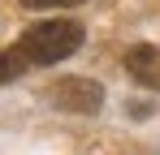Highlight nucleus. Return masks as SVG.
<instances>
[{
    "label": "nucleus",
    "mask_w": 160,
    "mask_h": 155,
    "mask_svg": "<svg viewBox=\"0 0 160 155\" xmlns=\"http://www.w3.org/2000/svg\"><path fill=\"white\" fill-rule=\"evenodd\" d=\"M82 35H87L82 22H74V17H52V22L30 26L13 48L22 52V60H26L30 69H48V65H56V60H65V56H74V52L82 48Z\"/></svg>",
    "instance_id": "1"
},
{
    "label": "nucleus",
    "mask_w": 160,
    "mask_h": 155,
    "mask_svg": "<svg viewBox=\"0 0 160 155\" xmlns=\"http://www.w3.org/2000/svg\"><path fill=\"white\" fill-rule=\"evenodd\" d=\"M48 103H52L56 112H100V103H104V86L100 82H91V78H61L48 86Z\"/></svg>",
    "instance_id": "2"
},
{
    "label": "nucleus",
    "mask_w": 160,
    "mask_h": 155,
    "mask_svg": "<svg viewBox=\"0 0 160 155\" xmlns=\"http://www.w3.org/2000/svg\"><path fill=\"white\" fill-rule=\"evenodd\" d=\"M126 69H130L134 82L160 91V48H152V43H134V48L126 52Z\"/></svg>",
    "instance_id": "3"
},
{
    "label": "nucleus",
    "mask_w": 160,
    "mask_h": 155,
    "mask_svg": "<svg viewBox=\"0 0 160 155\" xmlns=\"http://www.w3.org/2000/svg\"><path fill=\"white\" fill-rule=\"evenodd\" d=\"M26 69H30V65L22 60V52H18V48L0 52V86H4V82H13V78H22Z\"/></svg>",
    "instance_id": "4"
},
{
    "label": "nucleus",
    "mask_w": 160,
    "mask_h": 155,
    "mask_svg": "<svg viewBox=\"0 0 160 155\" xmlns=\"http://www.w3.org/2000/svg\"><path fill=\"white\" fill-rule=\"evenodd\" d=\"M22 9H69V4H87V0H18Z\"/></svg>",
    "instance_id": "5"
}]
</instances>
